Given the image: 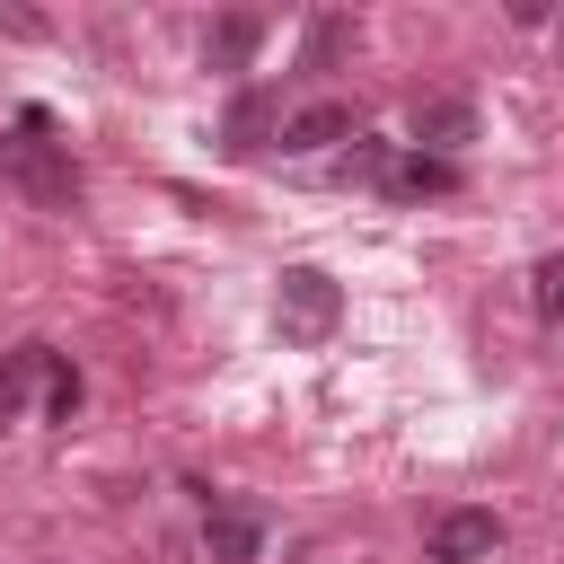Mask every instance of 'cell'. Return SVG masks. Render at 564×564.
Segmentation results:
<instances>
[{"instance_id": "cell-4", "label": "cell", "mask_w": 564, "mask_h": 564, "mask_svg": "<svg viewBox=\"0 0 564 564\" xmlns=\"http://www.w3.org/2000/svg\"><path fill=\"white\" fill-rule=\"evenodd\" d=\"M467 141H476V97H414V115H405V150L458 159Z\"/></svg>"}, {"instance_id": "cell-2", "label": "cell", "mask_w": 564, "mask_h": 564, "mask_svg": "<svg viewBox=\"0 0 564 564\" xmlns=\"http://www.w3.org/2000/svg\"><path fill=\"white\" fill-rule=\"evenodd\" d=\"M335 317H344L335 273H317V264H282V282H273V326H282V344H326Z\"/></svg>"}, {"instance_id": "cell-6", "label": "cell", "mask_w": 564, "mask_h": 564, "mask_svg": "<svg viewBox=\"0 0 564 564\" xmlns=\"http://www.w3.org/2000/svg\"><path fill=\"white\" fill-rule=\"evenodd\" d=\"M502 546V520L494 511H441L432 520V564H476Z\"/></svg>"}, {"instance_id": "cell-8", "label": "cell", "mask_w": 564, "mask_h": 564, "mask_svg": "<svg viewBox=\"0 0 564 564\" xmlns=\"http://www.w3.org/2000/svg\"><path fill=\"white\" fill-rule=\"evenodd\" d=\"M388 194H405V203H423V194H458V159L397 150V167H388Z\"/></svg>"}, {"instance_id": "cell-11", "label": "cell", "mask_w": 564, "mask_h": 564, "mask_svg": "<svg viewBox=\"0 0 564 564\" xmlns=\"http://www.w3.org/2000/svg\"><path fill=\"white\" fill-rule=\"evenodd\" d=\"M344 44H352V18H344V9H317V18H308V44H300V70H335Z\"/></svg>"}, {"instance_id": "cell-3", "label": "cell", "mask_w": 564, "mask_h": 564, "mask_svg": "<svg viewBox=\"0 0 564 564\" xmlns=\"http://www.w3.org/2000/svg\"><path fill=\"white\" fill-rule=\"evenodd\" d=\"M282 123H291V115H282V88L256 79V88L229 97V115H220V150H229V159H264V150L282 141Z\"/></svg>"}, {"instance_id": "cell-12", "label": "cell", "mask_w": 564, "mask_h": 564, "mask_svg": "<svg viewBox=\"0 0 564 564\" xmlns=\"http://www.w3.org/2000/svg\"><path fill=\"white\" fill-rule=\"evenodd\" d=\"M388 167H397V141H370V132L335 159V176H344V185H388Z\"/></svg>"}, {"instance_id": "cell-14", "label": "cell", "mask_w": 564, "mask_h": 564, "mask_svg": "<svg viewBox=\"0 0 564 564\" xmlns=\"http://www.w3.org/2000/svg\"><path fill=\"white\" fill-rule=\"evenodd\" d=\"M44 414H53V423H70V414H79V370H70L62 352H53V379H44Z\"/></svg>"}, {"instance_id": "cell-5", "label": "cell", "mask_w": 564, "mask_h": 564, "mask_svg": "<svg viewBox=\"0 0 564 564\" xmlns=\"http://www.w3.org/2000/svg\"><path fill=\"white\" fill-rule=\"evenodd\" d=\"M203 555L212 564H256L264 555V511L256 502H203Z\"/></svg>"}, {"instance_id": "cell-10", "label": "cell", "mask_w": 564, "mask_h": 564, "mask_svg": "<svg viewBox=\"0 0 564 564\" xmlns=\"http://www.w3.org/2000/svg\"><path fill=\"white\" fill-rule=\"evenodd\" d=\"M256 44H264V18H247V9H238V18H212L203 62H212V70H247V53H256Z\"/></svg>"}, {"instance_id": "cell-7", "label": "cell", "mask_w": 564, "mask_h": 564, "mask_svg": "<svg viewBox=\"0 0 564 564\" xmlns=\"http://www.w3.org/2000/svg\"><path fill=\"white\" fill-rule=\"evenodd\" d=\"M335 141H361V115L344 97H317V106H300L282 123V150H335Z\"/></svg>"}, {"instance_id": "cell-13", "label": "cell", "mask_w": 564, "mask_h": 564, "mask_svg": "<svg viewBox=\"0 0 564 564\" xmlns=\"http://www.w3.org/2000/svg\"><path fill=\"white\" fill-rule=\"evenodd\" d=\"M529 300H538V317H555V326H564V256H538V273H529Z\"/></svg>"}, {"instance_id": "cell-9", "label": "cell", "mask_w": 564, "mask_h": 564, "mask_svg": "<svg viewBox=\"0 0 564 564\" xmlns=\"http://www.w3.org/2000/svg\"><path fill=\"white\" fill-rule=\"evenodd\" d=\"M35 379H53V344H18V352L0 361V423H18V414H26Z\"/></svg>"}, {"instance_id": "cell-1", "label": "cell", "mask_w": 564, "mask_h": 564, "mask_svg": "<svg viewBox=\"0 0 564 564\" xmlns=\"http://www.w3.org/2000/svg\"><path fill=\"white\" fill-rule=\"evenodd\" d=\"M0 185H18V194H26V203H44V212L79 203L70 141H53V115H44V106H26V115L0 132Z\"/></svg>"}]
</instances>
